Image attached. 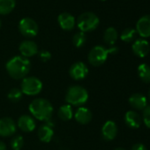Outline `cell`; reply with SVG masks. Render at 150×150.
<instances>
[{
    "label": "cell",
    "instance_id": "2e32d148",
    "mask_svg": "<svg viewBox=\"0 0 150 150\" xmlns=\"http://www.w3.org/2000/svg\"><path fill=\"white\" fill-rule=\"evenodd\" d=\"M17 125L18 127L25 132H31L35 129V121L29 115H22L20 117Z\"/></svg>",
    "mask_w": 150,
    "mask_h": 150
},
{
    "label": "cell",
    "instance_id": "ffe728a7",
    "mask_svg": "<svg viewBox=\"0 0 150 150\" xmlns=\"http://www.w3.org/2000/svg\"><path fill=\"white\" fill-rule=\"evenodd\" d=\"M57 115H58V117L61 120H63V121H69L73 117V110H72L71 106L69 105V104L62 105L58 109Z\"/></svg>",
    "mask_w": 150,
    "mask_h": 150
},
{
    "label": "cell",
    "instance_id": "d4e9b609",
    "mask_svg": "<svg viewBox=\"0 0 150 150\" xmlns=\"http://www.w3.org/2000/svg\"><path fill=\"white\" fill-rule=\"evenodd\" d=\"M86 41H87L86 35H85V33H83L81 31L79 33H76L72 37L73 45L76 48H81L85 44Z\"/></svg>",
    "mask_w": 150,
    "mask_h": 150
},
{
    "label": "cell",
    "instance_id": "83f0119b",
    "mask_svg": "<svg viewBox=\"0 0 150 150\" xmlns=\"http://www.w3.org/2000/svg\"><path fill=\"white\" fill-rule=\"evenodd\" d=\"M142 121L147 128H150V106H146L142 110Z\"/></svg>",
    "mask_w": 150,
    "mask_h": 150
},
{
    "label": "cell",
    "instance_id": "4dcf8cb0",
    "mask_svg": "<svg viewBox=\"0 0 150 150\" xmlns=\"http://www.w3.org/2000/svg\"><path fill=\"white\" fill-rule=\"evenodd\" d=\"M0 150H6V145L0 140Z\"/></svg>",
    "mask_w": 150,
    "mask_h": 150
},
{
    "label": "cell",
    "instance_id": "52a82bcc",
    "mask_svg": "<svg viewBox=\"0 0 150 150\" xmlns=\"http://www.w3.org/2000/svg\"><path fill=\"white\" fill-rule=\"evenodd\" d=\"M19 30L26 37L32 38L38 34V25L31 18H24L19 23Z\"/></svg>",
    "mask_w": 150,
    "mask_h": 150
},
{
    "label": "cell",
    "instance_id": "1f68e13d",
    "mask_svg": "<svg viewBox=\"0 0 150 150\" xmlns=\"http://www.w3.org/2000/svg\"><path fill=\"white\" fill-rule=\"evenodd\" d=\"M114 150H125V149L123 148V147H117V148H115Z\"/></svg>",
    "mask_w": 150,
    "mask_h": 150
},
{
    "label": "cell",
    "instance_id": "30bf717a",
    "mask_svg": "<svg viewBox=\"0 0 150 150\" xmlns=\"http://www.w3.org/2000/svg\"><path fill=\"white\" fill-rule=\"evenodd\" d=\"M136 32L143 38L150 37V15H144L136 23Z\"/></svg>",
    "mask_w": 150,
    "mask_h": 150
},
{
    "label": "cell",
    "instance_id": "e0dca14e",
    "mask_svg": "<svg viewBox=\"0 0 150 150\" xmlns=\"http://www.w3.org/2000/svg\"><path fill=\"white\" fill-rule=\"evenodd\" d=\"M141 117L137 111L129 110L125 114V122L127 126L132 129H137L141 125Z\"/></svg>",
    "mask_w": 150,
    "mask_h": 150
},
{
    "label": "cell",
    "instance_id": "44dd1931",
    "mask_svg": "<svg viewBox=\"0 0 150 150\" xmlns=\"http://www.w3.org/2000/svg\"><path fill=\"white\" fill-rule=\"evenodd\" d=\"M138 74L140 80L146 83L150 84V66L146 64H141L138 66Z\"/></svg>",
    "mask_w": 150,
    "mask_h": 150
},
{
    "label": "cell",
    "instance_id": "484cf974",
    "mask_svg": "<svg viewBox=\"0 0 150 150\" xmlns=\"http://www.w3.org/2000/svg\"><path fill=\"white\" fill-rule=\"evenodd\" d=\"M23 96V93L21 89L19 88H12L9 92H8V95H7V97L8 99L13 102V103H18L21 100Z\"/></svg>",
    "mask_w": 150,
    "mask_h": 150
},
{
    "label": "cell",
    "instance_id": "7a4b0ae2",
    "mask_svg": "<svg viewBox=\"0 0 150 150\" xmlns=\"http://www.w3.org/2000/svg\"><path fill=\"white\" fill-rule=\"evenodd\" d=\"M29 111L30 113L40 121H48L51 118L54 109L50 102L47 99L37 98L33 100L29 104Z\"/></svg>",
    "mask_w": 150,
    "mask_h": 150
},
{
    "label": "cell",
    "instance_id": "603a6c76",
    "mask_svg": "<svg viewBox=\"0 0 150 150\" xmlns=\"http://www.w3.org/2000/svg\"><path fill=\"white\" fill-rule=\"evenodd\" d=\"M16 5V0H0V14L6 15L13 12Z\"/></svg>",
    "mask_w": 150,
    "mask_h": 150
},
{
    "label": "cell",
    "instance_id": "9a60e30c",
    "mask_svg": "<svg viewBox=\"0 0 150 150\" xmlns=\"http://www.w3.org/2000/svg\"><path fill=\"white\" fill-rule=\"evenodd\" d=\"M128 103L133 109L137 110H143L147 106L146 97L140 93H135L132 95L128 99Z\"/></svg>",
    "mask_w": 150,
    "mask_h": 150
},
{
    "label": "cell",
    "instance_id": "9c48e42d",
    "mask_svg": "<svg viewBox=\"0 0 150 150\" xmlns=\"http://www.w3.org/2000/svg\"><path fill=\"white\" fill-rule=\"evenodd\" d=\"M17 125L14 120L11 117H2L0 118V136L8 137L12 136L16 132Z\"/></svg>",
    "mask_w": 150,
    "mask_h": 150
},
{
    "label": "cell",
    "instance_id": "3957f363",
    "mask_svg": "<svg viewBox=\"0 0 150 150\" xmlns=\"http://www.w3.org/2000/svg\"><path fill=\"white\" fill-rule=\"evenodd\" d=\"M88 100V90L79 85L70 87L65 93V101L71 106H82Z\"/></svg>",
    "mask_w": 150,
    "mask_h": 150
},
{
    "label": "cell",
    "instance_id": "7402d4cb",
    "mask_svg": "<svg viewBox=\"0 0 150 150\" xmlns=\"http://www.w3.org/2000/svg\"><path fill=\"white\" fill-rule=\"evenodd\" d=\"M117 37H118V35H117V31L116 30V28L110 27V28H108L105 32H104V35H103V40L105 42V43H107L108 45H114V43L117 42Z\"/></svg>",
    "mask_w": 150,
    "mask_h": 150
},
{
    "label": "cell",
    "instance_id": "7c38bea8",
    "mask_svg": "<svg viewBox=\"0 0 150 150\" xmlns=\"http://www.w3.org/2000/svg\"><path fill=\"white\" fill-rule=\"evenodd\" d=\"M20 52L22 57H30L35 56V54L38 53V47L37 44L30 40H26L21 42L20 47H19Z\"/></svg>",
    "mask_w": 150,
    "mask_h": 150
},
{
    "label": "cell",
    "instance_id": "5bb4252c",
    "mask_svg": "<svg viewBox=\"0 0 150 150\" xmlns=\"http://www.w3.org/2000/svg\"><path fill=\"white\" fill-rule=\"evenodd\" d=\"M57 21L62 29L70 31L74 28L75 18L69 13H62L57 17Z\"/></svg>",
    "mask_w": 150,
    "mask_h": 150
},
{
    "label": "cell",
    "instance_id": "4316f807",
    "mask_svg": "<svg viewBox=\"0 0 150 150\" xmlns=\"http://www.w3.org/2000/svg\"><path fill=\"white\" fill-rule=\"evenodd\" d=\"M24 145V139L21 135L14 136L11 140V146L13 150H21Z\"/></svg>",
    "mask_w": 150,
    "mask_h": 150
},
{
    "label": "cell",
    "instance_id": "e575fe53",
    "mask_svg": "<svg viewBox=\"0 0 150 150\" xmlns=\"http://www.w3.org/2000/svg\"><path fill=\"white\" fill-rule=\"evenodd\" d=\"M100 1H105V0H100Z\"/></svg>",
    "mask_w": 150,
    "mask_h": 150
},
{
    "label": "cell",
    "instance_id": "cb8c5ba5",
    "mask_svg": "<svg viewBox=\"0 0 150 150\" xmlns=\"http://www.w3.org/2000/svg\"><path fill=\"white\" fill-rule=\"evenodd\" d=\"M136 34H137V32L134 28H125V30L122 31L120 38L125 42H131L135 38Z\"/></svg>",
    "mask_w": 150,
    "mask_h": 150
},
{
    "label": "cell",
    "instance_id": "6da1fadb",
    "mask_svg": "<svg viewBox=\"0 0 150 150\" xmlns=\"http://www.w3.org/2000/svg\"><path fill=\"white\" fill-rule=\"evenodd\" d=\"M30 67L31 64L28 58L22 56H16L12 57L6 64L8 74L15 80L26 78L30 71Z\"/></svg>",
    "mask_w": 150,
    "mask_h": 150
},
{
    "label": "cell",
    "instance_id": "8992f818",
    "mask_svg": "<svg viewBox=\"0 0 150 150\" xmlns=\"http://www.w3.org/2000/svg\"><path fill=\"white\" fill-rule=\"evenodd\" d=\"M110 54V49H106L103 46H95L88 53V62L93 66H100L105 63Z\"/></svg>",
    "mask_w": 150,
    "mask_h": 150
},
{
    "label": "cell",
    "instance_id": "f1b7e54d",
    "mask_svg": "<svg viewBox=\"0 0 150 150\" xmlns=\"http://www.w3.org/2000/svg\"><path fill=\"white\" fill-rule=\"evenodd\" d=\"M39 58L42 62H48L51 58V54L50 51L46 50H42L39 52Z\"/></svg>",
    "mask_w": 150,
    "mask_h": 150
},
{
    "label": "cell",
    "instance_id": "277c9868",
    "mask_svg": "<svg viewBox=\"0 0 150 150\" xmlns=\"http://www.w3.org/2000/svg\"><path fill=\"white\" fill-rule=\"evenodd\" d=\"M100 23V20L93 13L87 12L81 14L77 21V26L81 32H90L95 30Z\"/></svg>",
    "mask_w": 150,
    "mask_h": 150
},
{
    "label": "cell",
    "instance_id": "836d02e7",
    "mask_svg": "<svg viewBox=\"0 0 150 150\" xmlns=\"http://www.w3.org/2000/svg\"><path fill=\"white\" fill-rule=\"evenodd\" d=\"M0 28H1V21H0Z\"/></svg>",
    "mask_w": 150,
    "mask_h": 150
},
{
    "label": "cell",
    "instance_id": "4fadbf2b",
    "mask_svg": "<svg viewBox=\"0 0 150 150\" xmlns=\"http://www.w3.org/2000/svg\"><path fill=\"white\" fill-rule=\"evenodd\" d=\"M117 134V124L112 120H108L102 127V136L105 140H112Z\"/></svg>",
    "mask_w": 150,
    "mask_h": 150
},
{
    "label": "cell",
    "instance_id": "ba28073f",
    "mask_svg": "<svg viewBox=\"0 0 150 150\" xmlns=\"http://www.w3.org/2000/svg\"><path fill=\"white\" fill-rule=\"evenodd\" d=\"M88 73V68L86 65V64L81 61L74 63L73 64H71V66L69 69L70 76L75 81H81L85 79Z\"/></svg>",
    "mask_w": 150,
    "mask_h": 150
},
{
    "label": "cell",
    "instance_id": "d6a6232c",
    "mask_svg": "<svg viewBox=\"0 0 150 150\" xmlns=\"http://www.w3.org/2000/svg\"><path fill=\"white\" fill-rule=\"evenodd\" d=\"M148 98L150 100V88H149V90H148Z\"/></svg>",
    "mask_w": 150,
    "mask_h": 150
},
{
    "label": "cell",
    "instance_id": "5b68a950",
    "mask_svg": "<svg viewBox=\"0 0 150 150\" xmlns=\"http://www.w3.org/2000/svg\"><path fill=\"white\" fill-rule=\"evenodd\" d=\"M42 89V81L36 77H26L22 80L21 90L23 94L30 96H36L41 93Z\"/></svg>",
    "mask_w": 150,
    "mask_h": 150
},
{
    "label": "cell",
    "instance_id": "d6986e66",
    "mask_svg": "<svg viewBox=\"0 0 150 150\" xmlns=\"http://www.w3.org/2000/svg\"><path fill=\"white\" fill-rule=\"evenodd\" d=\"M37 135H38V138L41 141H42L44 143H49L52 139L53 135H54L53 127L46 123V124L42 125L38 129Z\"/></svg>",
    "mask_w": 150,
    "mask_h": 150
},
{
    "label": "cell",
    "instance_id": "f546056e",
    "mask_svg": "<svg viewBox=\"0 0 150 150\" xmlns=\"http://www.w3.org/2000/svg\"><path fill=\"white\" fill-rule=\"evenodd\" d=\"M131 150H147L146 146L143 145L142 143H136L132 146Z\"/></svg>",
    "mask_w": 150,
    "mask_h": 150
},
{
    "label": "cell",
    "instance_id": "ac0fdd59",
    "mask_svg": "<svg viewBox=\"0 0 150 150\" xmlns=\"http://www.w3.org/2000/svg\"><path fill=\"white\" fill-rule=\"evenodd\" d=\"M74 117L78 123L81 125H87L92 120L93 114L89 109L86 107H80L75 112Z\"/></svg>",
    "mask_w": 150,
    "mask_h": 150
},
{
    "label": "cell",
    "instance_id": "8fae6325",
    "mask_svg": "<svg viewBox=\"0 0 150 150\" xmlns=\"http://www.w3.org/2000/svg\"><path fill=\"white\" fill-rule=\"evenodd\" d=\"M132 50L135 56H137L139 57H145L149 53L150 45L146 40L138 39L133 42V44L132 46Z\"/></svg>",
    "mask_w": 150,
    "mask_h": 150
}]
</instances>
